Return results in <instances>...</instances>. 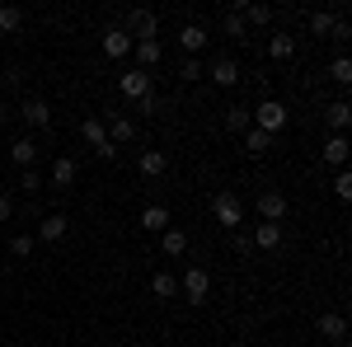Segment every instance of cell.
I'll use <instances>...</instances> for the list:
<instances>
[{"instance_id":"6da1fadb","label":"cell","mask_w":352,"mask_h":347,"mask_svg":"<svg viewBox=\"0 0 352 347\" xmlns=\"http://www.w3.org/2000/svg\"><path fill=\"white\" fill-rule=\"evenodd\" d=\"M212 221H217V225H226V230L244 225V202H240V192L221 188L217 197H212Z\"/></svg>"},{"instance_id":"7a4b0ae2","label":"cell","mask_w":352,"mask_h":347,"mask_svg":"<svg viewBox=\"0 0 352 347\" xmlns=\"http://www.w3.org/2000/svg\"><path fill=\"white\" fill-rule=\"evenodd\" d=\"M287 117H292V113H287V104H277V99H263V104L254 108V127H258V132H282V127H287Z\"/></svg>"},{"instance_id":"3957f363","label":"cell","mask_w":352,"mask_h":347,"mask_svg":"<svg viewBox=\"0 0 352 347\" xmlns=\"http://www.w3.org/2000/svg\"><path fill=\"white\" fill-rule=\"evenodd\" d=\"M155 28H160L155 10H132V14H127V28H122V33H127L132 43H155Z\"/></svg>"},{"instance_id":"277c9868","label":"cell","mask_w":352,"mask_h":347,"mask_svg":"<svg viewBox=\"0 0 352 347\" xmlns=\"http://www.w3.org/2000/svg\"><path fill=\"white\" fill-rule=\"evenodd\" d=\"M179 291L188 295V305H202V300L212 295V272H207V267H188L184 282H179Z\"/></svg>"},{"instance_id":"5b68a950","label":"cell","mask_w":352,"mask_h":347,"mask_svg":"<svg viewBox=\"0 0 352 347\" xmlns=\"http://www.w3.org/2000/svg\"><path fill=\"white\" fill-rule=\"evenodd\" d=\"M80 136L94 146V150H99V155H104V160H113V155H118V146L109 141V127H104L99 117H85V122H80Z\"/></svg>"},{"instance_id":"8992f818","label":"cell","mask_w":352,"mask_h":347,"mask_svg":"<svg viewBox=\"0 0 352 347\" xmlns=\"http://www.w3.org/2000/svg\"><path fill=\"white\" fill-rule=\"evenodd\" d=\"M212 80H217L221 89H235V85L244 80V76H240V61H230V56H217V61H212Z\"/></svg>"},{"instance_id":"52a82bcc","label":"cell","mask_w":352,"mask_h":347,"mask_svg":"<svg viewBox=\"0 0 352 347\" xmlns=\"http://www.w3.org/2000/svg\"><path fill=\"white\" fill-rule=\"evenodd\" d=\"M164 169H169V155H164V150H141V155H136V174H141V179H160Z\"/></svg>"},{"instance_id":"ba28073f","label":"cell","mask_w":352,"mask_h":347,"mask_svg":"<svg viewBox=\"0 0 352 347\" xmlns=\"http://www.w3.org/2000/svg\"><path fill=\"white\" fill-rule=\"evenodd\" d=\"M258 216H263V221H277V225H282V221H287V197H282L277 188H268V192L258 197Z\"/></svg>"},{"instance_id":"9c48e42d","label":"cell","mask_w":352,"mask_h":347,"mask_svg":"<svg viewBox=\"0 0 352 347\" xmlns=\"http://www.w3.org/2000/svg\"><path fill=\"white\" fill-rule=\"evenodd\" d=\"M132 52H136V71H146V76H151V71L160 66L164 47H160V38H155V43H132Z\"/></svg>"},{"instance_id":"30bf717a","label":"cell","mask_w":352,"mask_h":347,"mask_svg":"<svg viewBox=\"0 0 352 347\" xmlns=\"http://www.w3.org/2000/svg\"><path fill=\"white\" fill-rule=\"evenodd\" d=\"M174 225V216H169V207H160V202H151L146 212H141V230H155V235H164Z\"/></svg>"},{"instance_id":"8fae6325","label":"cell","mask_w":352,"mask_h":347,"mask_svg":"<svg viewBox=\"0 0 352 347\" xmlns=\"http://www.w3.org/2000/svg\"><path fill=\"white\" fill-rule=\"evenodd\" d=\"M118 89H122L127 99H146V94H151V76H146V71H127V76L118 80Z\"/></svg>"},{"instance_id":"7c38bea8","label":"cell","mask_w":352,"mask_h":347,"mask_svg":"<svg viewBox=\"0 0 352 347\" xmlns=\"http://www.w3.org/2000/svg\"><path fill=\"white\" fill-rule=\"evenodd\" d=\"M127 52H132V38H127L122 28H109V33H104V56H113V61H122Z\"/></svg>"},{"instance_id":"4fadbf2b","label":"cell","mask_w":352,"mask_h":347,"mask_svg":"<svg viewBox=\"0 0 352 347\" xmlns=\"http://www.w3.org/2000/svg\"><path fill=\"white\" fill-rule=\"evenodd\" d=\"M179 43H184V52H188V56H197L202 47H207V28H202V24H184V28H179Z\"/></svg>"},{"instance_id":"5bb4252c","label":"cell","mask_w":352,"mask_h":347,"mask_svg":"<svg viewBox=\"0 0 352 347\" xmlns=\"http://www.w3.org/2000/svg\"><path fill=\"white\" fill-rule=\"evenodd\" d=\"M76 179H80V164L71 160V155H61V160L52 164V183H56V188H71Z\"/></svg>"},{"instance_id":"9a60e30c","label":"cell","mask_w":352,"mask_h":347,"mask_svg":"<svg viewBox=\"0 0 352 347\" xmlns=\"http://www.w3.org/2000/svg\"><path fill=\"white\" fill-rule=\"evenodd\" d=\"M24 122H28V127H47V122H52L47 99H28V104H24Z\"/></svg>"},{"instance_id":"2e32d148","label":"cell","mask_w":352,"mask_h":347,"mask_svg":"<svg viewBox=\"0 0 352 347\" xmlns=\"http://www.w3.org/2000/svg\"><path fill=\"white\" fill-rule=\"evenodd\" d=\"M61 235H66V216H43V225H38V235H33V240L56 244Z\"/></svg>"},{"instance_id":"e0dca14e","label":"cell","mask_w":352,"mask_h":347,"mask_svg":"<svg viewBox=\"0 0 352 347\" xmlns=\"http://www.w3.org/2000/svg\"><path fill=\"white\" fill-rule=\"evenodd\" d=\"M160 249L169 254V258H179V254H188V235H184L179 225H169V230L160 235Z\"/></svg>"},{"instance_id":"ac0fdd59","label":"cell","mask_w":352,"mask_h":347,"mask_svg":"<svg viewBox=\"0 0 352 347\" xmlns=\"http://www.w3.org/2000/svg\"><path fill=\"white\" fill-rule=\"evenodd\" d=\"M268 56H272V61H292V56H296V38H292V33L268 38Z\"/></svg>"},{"instance_id":"d6986e66","label":"cell","mask_w":352,"mask_h":347,"mask_svg":"<svg viewBox=\"0 0 352 347\" xmlns=\"http://www.w3.org/2000/svg\"><path fill=\"white\" fill-rule=\"evenodd\" d=\"M324 164H333V169L348 164V136H329L324 141Z\"/></svg>"},{"instance_id":"ffe728a7","label":"cell","mask_w":352,"mask_h":347,"mask_svg":"<svg viewBox=\"0 0 352 347\" xmlns=\"http://www.w3.org/2000/svg\"><path fill=\"white\" fill-rule=\"evenodd\" d=\"M324 117H329V127H333V132L343 136V132H348V122H352V108H348V99L329 104V108H324Z\"/></svg>"},{"instance_id":"44dd1931","label":"cell","mask_w":352,"mask_h":347,"mask_svg":"<svg viewBox=\"0 0 352 347\" xmlns=\"http://www.w3.org/2000/svg\"><path fill=\"white\" fill-rule=\"evenodd\" d=\"M320 333H324L329 343H343L348 338V320L343 315H320Z\"/></svg>"},{"instance_id":"7402d4cb","label":"cell","mask_w":352,"mask_h":347,"mask_svg":"<svg viewBox=\"0 0 352 347\" xmlns=\"http://www.w3.org/2000/svg\"><path fill=\"white\" fill-rule=\"evenodd\" d=\"M249 244H258V249H277V244H282V225H277V221H263V225L254 230V240H249Z\"/></svg>"},{"instance_id":"603a6c76","label":"cell","mask_w":352,"mask_h":347,"mask_svg":"<svg viewBox=\"0 0 352 347\" xmlns=\"http://www.w3.org/2000/svg\"><path fill=\"white\" fill-rule=\"evenodd\" d=\"M226 127H230V132H249V127H254V113L244 104H230L226 108Z\"/></svg>"},{"instance_id":"cb8c5ba5","label":"cell","mask_w":352,"mask_h":347,"mask_svg":"<svg viewBox=\"0 0 352 347\" xmlns=\"http://www.w3.org/2000/svg\"><path fill=\"white\" fill-rule=\"evenodd\" d=\"M10 160L19 164V169H28V164L38 160V146H33V141H28V136H19V141H14V146H10Z\"/></svg>"},{"instance_id":"d4e9b609","label":"cell","mask_w":352,"mask_h":347,"mask_svg":"<svg viewBox=\"0 0 352 347\" xmlns=\"http://www.w3.org/2000/svg\"><path fill=\"white\" fill-rule=\"evenodd\" d=\"M333 24H338V14H329V10H315L310 14V33L315 38H333Z\"/></svg>"},{"instance_id":"484cf974","label":"cell","mask_w":352,"mask_h":347,"mask_svg":"<svg viewBox=\"0 0 352 347\" xmlns=\"http://www.w3.org/2000/svg\"><path fill=\"white\" fill-rule=\"evenodd\" d=\"M24 28V10L19 5H0V33H19Z\"/></svg>"},{"instance_id":"4316f807","label":"cell","mask_w":352,"mask_h":347,"mask_svg":"<svg viewBox=\"0 0 352 347\" xmlns=\"http://www.w3.org/2000/svg\"><path fill=\"white\" fill-rule=\"evenodd\" d=\"M151 291L160 295V300H169V295L179 291V282H174V272H155V277H151Z\"/></svg>"},{"instance_id":"83f0119b","label":"cell","mask_w":352,"mask_h":347,"mask_svg":"<svg viewBox=\"0 0 352 347\" xmlns=\"http://www.w3.org/2000/svg\"><path fill=\"white\" fill-rule=\"evenodd\" d=\"M132 136H136V127L127 122V117H113L109 122V141L113 146H122V141H132Z\"/></svg>"},{"instance_id":"f1b7e54d","label":"cell","mask_w":352,"mask_h":347,"mask_svg":"<svg viewBox=\"0 0 352 347\" xmlns=\"http://www.w3.org/2000/svg\"><path fill=\"white\" fill-rule=\"evenodd\" d=\"M226 38H235V43H244V38H249V24H244V14H235V10H230V14H226Z\"/></svg>"},{"instance_id":"f546056e","label":"cell","mask_w":352,"mask_h":347,"mask_svg":"<svg viewBox=\"0 0 352 347\" xmlns=\"http://www.w3.org/2000/svg\"><path fill=\"white\" fill-rule=\"evenodd\" d=\"M244 146H249V155H263V150L272 146V136L258 132V127H249V132H244Z\"/></svg>"},{"instance_id":"4dcf8cb0","label":"cell","mask_w":352,"mask_h":347,"mask_svg":"<svg viewBox=\"0 0 352 347\" xmlns=\"http://www.w3.org/2000/svg\"><path fill=\"white\" fill-rule=\"evenodd\" d=\"M33 244H38V240H33V235L24 230V235H14V240H10V254H14V258H24V263H28V258H33Z\"/></svg>"},{"instance_id":"1f68e13d","label":"cell","mask_w":352,"mask_h":347,"mask_svg":"<svg viewBox=\"0 0 352 347\" xmlns=\"http://www.w3.org/2000/svg\"><path fill=\"white\" fill-rule=\"evenodd\" d=\"M329 76H333L338 85H352V61L338 52V56H333V66H329Z\"/></svg>"},{"instance_id":"d6a6232c","label":"cell","mask_w":352,"mask_h":347,"mask_svg":"<svg viewBox=\"0 0 352 347\" xmlns=\"http://www.w3.org/2000/svg\"><path fill=\"white\" fill-rule=\"evenodd\" d=\"M333 197H338V202H352V174H348V169H338V179H333Z\"/></svg>"},{"instance_id":"836d02e7","label":"cell","mask_w":352,"mask_h":347,"mask_svg":"<svg viewBox=\"0 0 352 347\" xmlns=\"http://www.w3.org/2000/svg\"><path fill=\"white\" fill-rule=\"evenodd\" d=\"M202 76V61L197 56H184V66H179V80H197Z\"/></svg>"},{"instance_id":"e575fe53","label":"cell","mask_w":352,"mask_h":347,"mask_svg":"<svg viewBox=\"0 0 352 347\" xmlns=\"http://www.w3.org/2000/svg\"><path fill=\"white\" fill-rule=\"evenodd\" d=\"M136 108H141V113H160V94H155V89H151V94H146V99H136Z\"/></svg>"},{"instance_id":"d590c367","label":"cell","mask_w":352,"mask_h":347,"mask_svg":"<svg viewBox=\"0 0 352 347\" xmlns=\"http://www.w3.org/2000/svg\"><path fill=\"white\" fill-rule=\"evenodd\" d=\"M10 216H14V197H10V192H0V221H10Z\"/></svg>"},{"instance_id":"8d00e7d4","label":"cell","mask_w":352,"mask_h":347,"mask_svg":"<svg viewBox=\"0 0 352 347\" xmlns=\"http://www.w3.org/2000/svg\"><path fill=\"white\" fill-rule=\"evenodd\" d=\"M38 188H43V183H38V174H33V169H24V192H38Z\"/></svg>"},{"instance_id":"74e56055","label":"cell","mask_w":352,"mask_h":347,"mask_svg":"<svg viewBox=\"0 0 352 347\" xmlns=\"http://www.w3.org/2000/svg\"><path fill=\"white\" fill-rule=\"evenodd\" d=\"M0 277H5V263H0Z\"/></svg>"}]
</instances>
